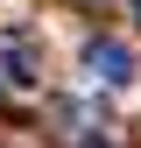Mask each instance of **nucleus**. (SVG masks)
Here are the masks:
<instances>
[{"label": "nucleus", "instance_id": "obj_1", "mask_svg": "<svg viewBox=\"0 0 141 148\" xmlns=\"http://www.w3.org/2000/svg\"><path fill=\"white\" fill-rule=\"evenodd\" d=\"M85 64H92L106 85H127V78H134V49L120 42V35H99V42H85Z\"/></svg>", "mask_w": 141, "mask_h": 148}, {"label": "nucleus", "instance_id": "obj_2", "mask_svg": "<svg viewBox=\"0 0 141 148\" xmlns=\"http://www.w3.org/2000/svg\"><path fill=\"white\" fill-rule=\"evenodd\" d=\"M0 78H7V85H35V64H28V49H21V57H14V49H7V57H0Z\"/></svg>", "mask_w": 141, "mask_h": 148}, {"label": "nucleus", "instance_id": "obj_3", "mask_svg": "<svg viewBox=\"0 0 141 148\" xmlns=\"http://www.w3.org/2000/svg\"><path fill=\"white\" fill-rule=\"evenodd\" d=\"M127 7H134V21H141V0H127Z\"/></svg>", "mask_w": 141, "mask_h": 148}]
</instances>
